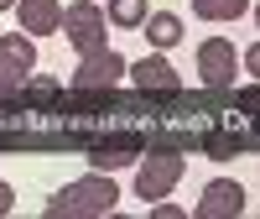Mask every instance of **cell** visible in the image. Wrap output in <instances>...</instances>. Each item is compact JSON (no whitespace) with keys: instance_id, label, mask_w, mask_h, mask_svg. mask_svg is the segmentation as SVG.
Wrapping results in <instances>:
<instances>
[{"instance_id":"obj_1","label":"cell","mask_w":260,"mask_h":219,"mask_svg":"<svg viewBox=\"0 0 260 219\" xmlns=\"http://www.w3.org/2000/svg\"><path fill=\"white\" fill-rule=\"evenodd\" d=\"M115 209H120V183L110 172H94V167H89V178L57 188L47 199V219H104Z\"/></svg>"},{"instance_id":"obj_2","label":"cell","mask_w":260,"mask_h":219,"mask_svg":"<svg viewBox=\"0 0 260 219\" xmlns=\"http://www.w3.org/2000/svg\"><path fill=\"white\" fill-rule=\"evenodd\" d=\"M182 151H141L136 157V199L156 204V199H172V188L182 183Z\"/></svg>"},{"instance_id":"obj_3","label":"cell","mask_w":260,"mask_h":219,"mask_svg":"<svg viewBox=\"0 0 260 219\" xmlns=\"http://www.w3.org/2000/svg\"><path fill=\"white\" fill-rule=\"evenodd\" d=\"M62 37L73 42V52H94L110 42V21H104V6L99 0H73V6H62Z\"/></svg>"},{"instance_id":"obj_4","label":"cell","mask_w":260,"mask_h":219,"mask_svg":"<svg viewBox=\"0 0 260 219\" xmlns=\"http://www.w3.org/2000/svg\"><path fill=\"white\" fill-rule=\"evenodd\" d=\"M125 68L130 63L104 42V47H94V52H78V68H73V89L78 94H110L115 84L125 78Z\"/></svg>"},{"instance_id":"obj_5","label":"cell","mask_w":260,"mask_h":219,"mask_svg":"<svg viewBox=\"0 0 260 219\" xmlns=\"http://www.w3.org/2000/svg\"><path fill=\"white\" fill-rule=\"evenodd\" d=\"M31 68H37V37L0 32V94H21Z\"/></svg>"},{"instance_id":"obj_6","label":"cell","mask_w":260,"mask_h":219,"mask_svg":"<svg viewBox=\"0 0 260 219\" xmlns=\"http://www.w3.org/2000/svg\"><path fill=\"white\" fill-rule=\"evenodd\" d=\"M240 78V52H234L229 37H208L198 42V84L203 89H234Z\"/></svg>"},{"instance_id":"obj_7","label":"cell","mask_w":260,"mask_h":219,"mask_svg":"<svg viewBox=\"0 0 260 219\" xmlns=\"http://www.w3.org/2000/svg\"><path fill=\"white\" fill-rule=\"evenodd\" d=\"M245 183H234V178H213V183H203V193H198V219H245Z\"/></svg>"},{"instance_id":"obj_8","label":"cell","mask_w":260,"mask_h":219,"mask_svg":"<svg viewBox=\"0 0 260 219\" xmlns=\"http://www.w3.org/2000/svg\"><path fill=\"white\" fill-rule=\"evenodd\" d=\"M125 78L136 84L141 94H177V89H182L177 68H172V63H167L161 52H146V58H136V63L125 68Z\"/></svg>"},{"instance_id":"obj_9","label":"cell","mask_w":260,"mask_h":219,"mask_svg":"<svg viewBox=\"0 0 260 219\" xmlns=\"http://www.w3.org/2000/svg\"><path fill=\"white\" fill-rule=\"evenodd\" d=\"M16 21H21V32L26 37H47L62 26V0H16Z\"/></svg>"},{"instance_id":"obj_10","label":"cell","mask_w":260,"mask_h":219,"mask_svg":"<svg viewBox=\"0 0 260 219\" xmlns=\"http://www.w3.org/2000/svg\"><path fill=\"white\" fill-rule=\"evenodd\" d=\"M141 32H146V42H151L156 52H172V47L182 42V16H177V11H146Z\"/></svg>"},{"instance_id":"obj_11","label":"cell","mask_w":260,"mask_h":219,"mask_svg":"<svg viewBox=\"0 0 260 219\" xmlns=\"http://www.w3.org/2000/svg\"><path fill=\"white\" fill-rule=\"evenodd\" d=\"M136 157H141V141H136V136H120V141L94 146V151H89V167H94V172H120V167H130Z\"/></svg>"},{"instance_id":"obj_12","label":"cell","mask_w":260,"mask_h":219,"mask_svg":"<svg viewBox=\"0 0 260 219\" xmlns=\"http://www.w3.org/2000/svg\"><path fill=\"white\" fill-rule=\"evenodd\" d=\"M146 0H110V6H104V21H110L115 32H136L141 21H146Z\"/></svg>"},{"instance_id":"obj_13","label":"cell","mask_w":260,"mask_h":219,"mask_svg":"<svg viewBox=\"0 0 260 219\" xmlns=\"http://www.w3.org/2000/svg\"><path fill=\"white\" fill-rule=\"evenodd\" d=\"M198 21H240L250 11V0H187Z\"/></svg>"},{"instance_id":"obj_14","label":"cell","mask_w":260,"mask_h":219,"mask_svg":"<svg viewBox=\"0 0 260 219\" xmlns=\"http://www.w3.org/2000/svg\"><path fill=\"white\" fill-rule=\"evenodd\" d=\"M21 94H31V99H57V94H62V84L31 68V78H26V89H21Z\"/></svg>"},{"instance_id":"obj_15","label":"cell","mask_w":260,"mask_h":219,"mask_svg":"<svg viewBox=\"0 0 260 219\" xmlns=\"http://www.w3.org/2000/svg\"><path fill=\"white\" fill-rule=\"evenodd\" d=\"M146 209H151V219H187V209L172 204V199H156V204H146Z\"/></svg>"},{"instance_id":"obj_16","label":"cell","mask_w":260,"mask_h":219,"mask_svg":"<svg viewBox=\"0 0 260 219\" xmlns=\"http://www.w3.org/2000/svg\"><path fill=\"white\" fill-rule=\"evenodd\" d=\"M245 73L260 78V42H250V47H245Z\"/></svg>"},{"instance_id":"obj_17","label":"cell","mask_w":260,"mask_h":219,"mask_svg":"<svg viewBox=\"0 0 260 219\" xmlns=\"http://www.w3.org/2000/svg\"><path fill=\"white\" fill-rule=\"evenodd\" d=\"M11 209H16V188H11V183H0V219H6Z\"/></svg>"},{"instance_id":"obj_18","label":"cell","mask_w":260,"mask_h":219,"mask_svg":"<svg viewBox=\"0 0 260 219\" xmlns=\"http://www.w3.org/2000/svg\"><path fill=\"white\" fill-rule=\"evenodd\" d=\"M11 6H16V0H0V11H11Z\"/></svg>"},{"instance_id":"obj_19","label":"cell","mask_w":260,"mask_h":219,"mask_svg":"<svg viewBox=\"0 0 260 219\" xmlns=\"http://www.w3.org/2000/svg\"><path fill=\"white\" fill-rule=\"evenodd\" d=\"M255 21H260V6H255Z\"/></svg>"}]
</instances>
